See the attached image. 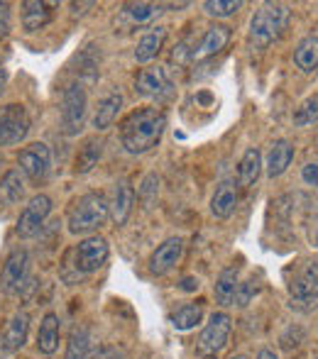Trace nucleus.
Here are the masks:
<instances>
[{"label":"nucleus","instance_id":"nucleus-1","mask_svg":"<svg viewBox=\"0 0 318 359\" xmlns=\"http://www.w3.org/2000/svg\"><path fill=\"white\" fill-rule=\"evenodd\" d=\"M166 128V115L159 108H140L120 125V142L130 154H145L159 144Z\"/></svg>","mask_w":318,"mask_h":359},{"label":"nucleus","instance_id":"nucleus-2","mask_svg":"<svg viewBox=\"0 0 318 359\" xmlns=\"http://www.w3.org/2000/svg\"><path fill=\"white\" fill-rule=\"evenodd\" d=\"M289 25V8L279 3H265L255 10L250 20V42L255 49H267L281 37Z\"/></svg>","mask_w":318,"mask_h":359},{"label":"nucleus","instance_id":"nucleus-3","mask_svg":"<svg viewBox=\"0 0 318 359\" xmlns=\"http://www.w3.org/2000/svg\"><path fill=\"white\" fill-rule=\"evenodd\" d=\"M105 220H108V198L95 191L79 196L69 210V230L74 235H88L98 230Z\"/></svg>","mask_w":318,"mask_h":359},{"label":"nucleus","instance_id":"nucleus-4","mask_svg":"<svg viewBox=\"0 0 318 359\" xmlns=\"http://www.w3.org/2000/svg\"><path fill=\"white\" fill-rule=\"evenodd\" d=\"M291 308L311 311L318 306V262H306L289 279Z\"/></svg>","mask_w":318,"mask_h":359},{"label":"nucleus","instance_id":"nucleus-5","mask_svg":"<svg viewBox=\"0 0 318 359\" xmlns=\"http://www.w3.org/2000/svg\"><path fill=\"white\" fill-rule=\"evenodd\" d=\"M86 110H88V95H86L84 86L72 83L67 86L62 95V130L64 135L74 137L84 130L86 123Z\"/></svg>","mask_w":318,"mask_h":359},{"label":"nucleus","instance_id":"nucleus-6","mask_svg":"<svg viewBox=\"0 0 318 359\" xmlns=\"http://www.w3.org/2000/svg\"><path fill=\"white\" fill-rule=\"evenodd\" d=\"M105 259H108V242H105V237H84L77 245V250H74V269H77L79 276L98 271L105 264Z\"/></svg>","mask_w":318,"mask_h":359},{"label":"nucleus","instance_id":"nucleus-7","mask_svg":"<svg viewBox=\"0 0 318 359\" xmlns=\"http://www.w3.org/2000/svg\"><path fill=\"white\" fill-rule=\"evenodd\" d=\"M230 330H233V323H230V316L225 313H213L208 320V325L204 327V332L199 335V355L201 357H216L225 345H228Z\"/></svg>","mask_w":318,"mask_h":359},{"label":"nucleus","instance_id":"nucleus-8","mask_svg":"<svg viewBox=\"0 0 318 359\" xmlns=\"http://www.w3.org/2000/svg\"><path fill=\"white\" fill-rule=\"evenodd\" d=\"M29 133V115L25 105L10 103L0 110V144L13 147L20 144Z\"/></svg>","mask_w":318,"mask_h":359},{"label":"nucleus","instance_id":"nucleus-9","mask_svg":"<svg viewBox=\"0 0 318 359\" xmlns=\"http://www.w3.org/2000/svg\"><path fill=\"white\" fill-rule=\"evenodd\" d=\"M20 171L27 176L29 181H44L52 169V151L44 142L27 144L18 156Z\"/></svg>","mask_w":318,"mask_h":359},{"label":"nucleus","instance_id":"nucleus-10","mask_svg":"<svg viewBox=\"0 0 318 359\" xmlns=\"http://www.w3.org/2000/svg\"><path fill=\"white\" fill-rule=\"evenodd\" d=\"M49 213H52V198H49V196H44V194L34 196V198L25 205V210L18 217V227H15V230H18V235L20 237L39 235V230L44 227Z\"/></svg>","mask_w":318,"mask_h":359},{"label":"nucleus","instance_id":"nucleus-11","mask_svg":"<svg viewBox=\"0 0 318 359\" xmlns=\"http://www.w3.org/2000/svg\"><path fill=\"white\" fill-rule=\"evenodd\" d=\"M27 276H29L27 250H13L8 259H5L0 286H3L5 293H20L25 288V284H27Z\"/></svg>","mask_w":318,"mask_h":359},{"label":"nucleus","instance_id":"nucleus-12","mask_svg":"<svg viewBox=\"0 0 318 359\" xmlns=\"http://www.w3.org/2000/svg\"><path fill=\"white\" fill-rule=\"evenodd\" d=\"M135 93L143 95V98L164 100L171 95V81L164 69H159V67L143 69L138 81H135Z\"/></svg>","mask_w":318,"mask_h":359},{"label":"nucleus","instance_id":"nucleus-13","mask_svg":"<svg viewBox=\"0 0 318 359\" xmlns=\"http://www.w3.org/2000/svg\"><path fill=\"white\" fill-rule=\"evenodd\" d=\"M181 255H184V240H181V237H169V240H164L157 250L152 252V257H150V271H152L154 276L166 274L171 266H176Z\"/></svg>","mask_w":318,"mask_h":359},{"label":"nucleus","instance_id":"nucleus-14","mask_svg":"<svg viewBox=\"0 0 318 359\" xmlns=\"http://www.w3.org/2000/svg\"><path fill=\"white\" fill-rule=\"evenodd\" d=\"M230 42V27L228 25H211L201 37L199 47L191 49V59H206L220 54Z\"/></svg>","mask_w":318,"mask_h":359},{"label":"nucleus","instance_id":"nucleus-15","mask_svg":"<svg viewBox=\"0 0 318 359\" xmlns=\"http://www.w3.org/2000/svg\"><path fill=\"white\" fill-rule=\"evenodd\" d=\"M235 208H238V184L233 179L220 181L216 186L213 198H211V213L220 217V220H225V217L235 213Z\"/></svg>","mask_w":318,"mask_h":359},{"label":"nucleus","instance_id":"nucleus-16","mask_svg":"<svg viewBox=\"0 0 318 359\" xmlns=\"http://www.w3.org/2000/svg\"><path fill=\"white\" fill-rule=\"evenodd\" d=\"M133 203H135V191L128 181H118L113 186V198L108 203V213L113 217L115 225H125L130 213H133Z\"/></svg>","mask_w":318,"mask_h":359},{"label":"nucleus","instance_id":"nucleus-17","mask_svg":"<svg viewBox=\"0 0 318 359\" xmlns=\"http://www.w3.org/2000/svg\"><path fill=\"white\" fill-rule=\"evenodd\" d=\"M291 159H294V144H291L289 140H277V142L270 147V151H267V164H265L267 176H270V179L281 176L289 169Z\"/></svg>","mask_w":318,"mask_h":359},{"label":"nucleus","instance_id":"nucleus-18","mask_svg":"<svg viewBox=\"0 0 318 359\" xmlns=\"http://www.w3.org/2000/svg\"><path fill=\"white\" fill-rule=\"evenodd\" d=\"M27 332H29V316L27 313H15V316L10 318L8 327H5V335H3L5 352H18L20 347L25 345V340H27Z\"/></svg>","mask_w":318,"mask_h":359},{"label":"nucleus","instance_id":"nucleus-19","mask_svg":"<svg viewBox=\"0 0 318 359\" xmlns=\"http://www.w3.org/2000/svg\"><path fill=\"white\" fill-rule=\"evenodd\" d=\"M59 347V316L57 313H47L39 323L37 332V350L42 355H54Z\"/></svg>","mask_w":318,"mask_h":359},{"label":"nucleus","instance_id":"nucleus-20","mask_svg":"<svg viewBox=\"0 0 318 359\" xmlns=\"http://www.w3.org/2000/svg\"><path fill=\"white\" fill-rule=\"evenodd\" d=\"M120 108H123V93L120 90H110L98 103V110H95V118H93L95 130H108L118 120Z\"/></svg>","mask_w":318,"mask_h":359},{"label":"nucleus","instance_id":"nucleus-21","mask_svg":"<svg viewBox=\"0 0 318 359\" xmlns=\"http://www.w3.org/2000/svg\"><path fill=\"white\" fill-rule=\"evenodd\" d=\"M260 171H262V154L257 147H250L240 159L238 186H242V189H252V186L257 184V179H260Z\"/></svg>","mask_w":318,"mask_h":359},{"label":"nucleus","instance_id":"nucleus-22","mask_svg":"<svg viewBox=\"0 0 318 359\" xmlns=\"http://www.w3.org/2000/svg\"><path fill=\"white\" fill-rule=\"evenodd\" d=\"M238 266H228V269L220 271L218 281L213 286L216 301L220 303L223 308L235 306V293H238Z\"/></svg>","mask_w":318,"mask_h":359},{"label":"nucleus","instance_id":"nucleus-23","mask_svg":"<svg viewBox=\"0 0 318 359\" xmlns=\"http://www.w3.org/2000/svg\"><path fill=\"white\" fill-rule=\"evenodd\" d=\"M164 39H166L164 27H154L152 32L143 34L138 42V49H135V59H138L140 64H150L159 54V49L164 47Z\"/></svg>","mask_w":318,"mask_h":359},{"label":"nucleus","instance_id":"nucleus-24","mask_svg":"<svg viewBox=\"0 0 318 359\" xmlns=\"http://www.w3.org/2000/svg\"><path fill=\"white\" fill-rule=\"evenodd\" d=\"M25 196V174L20 169H10L0 179V203L15 205Z\"/></svg>","mask_w":318,"mask_h":359},{"label":"nucleus","instance_id":"nucleus-25","mask_svg":"<svg viewBox=\"0 0 318 359\" xmlns=\"http://www.w3.org/2000/svg\"><path fill=\"white\" fill-rule=\"evenodd\" d=\"M49 20H52V13H49L47 3H39V0L22 3V27H25V32H37V29H42Z\"/></svg>","mask_w":318,"mask_h":359},{"label":"nucleus","instance_id":"nucleus-26","mask_svg":"<svg viewBox=\"0 0 318 359\" xmlns=\"http://www.w3.org/2000/svg\"><path fill=\"white\" fill-rule=\"evenodd\" d=\"M294 62L304 74H314L318 69V37L309 34L294 49Z\"/></svg>","mask_w":318,"mask_h":359},{"label":"nucleus","instance_id":"nucleus-27","mask_svg":"<svg viewBox=\"0 0 318 359\" xmlns=\"http://www.w3.org/2000/svg\"><path fill=\"white\" fill-rule=\"evenodd\" d=\"M201 318H204V306H201V303H186V306L176 308V311L171 313L169 320H171V325H174V330L186 332L199 325Z\"/></svg>","mask_w":318,"mask_h":359},{"label":"nucleus","instance_id":"nucleus-28","mask_svg":"<svg viewBox=\"0 0 318 359\" xmlns=\"http://www.w3.org/2000/svg\"><path fill=\"white\" fill-rule=\"evenodd\" d=\"M100 151H103V144L98 140H88L79 151V159H77V171L79 174H88L100 159Z\"/></svg>","mask_w":318,"mask_h":359},{"label":"nucleus","instance_id":"nucleus-29","mask_svg":"<svg viewBox=\"0 0 318 359\" xmlns=\"http://www.w3.org/2000/svg\"><path fill=\"white\" fill-rule=\"evenodd\" d=\"M88 357V330L86 327H74L67 342V355L64 359H86Z\"/></svg>","mask_w":318,"mask_h":359},{"label":"nucleus","instance_id":"nucleus-30","mask_svg":"<svg viewBox=\"0 0 318 359\" xmlns=\"http://www.w3.org/2000/svg\"><path fill=\"white\" fill-rule=\"evenodd\" d=\"M314 123H318V93L309 95L294 113L296 128H306V125H314Z\"/></svg>","mask_w":318,"mask_h":359},{"label":"nucleus","instance_id":"nucleus-31","mask_svg":"<svg viewBox=\"0 0 318 359\" xmlns=\"http://www.w3.org/2000/svg\"><path fill=\"white\" fill-rule=\"evenodd\" d=\"M125 13L130 15V20L138 25L143 22H152L154 18L161 13V5H154V3H130L125 5Z\"/></svg>","mask_w":318,"mask_h":359},{"label":"nucleus","instance_id":"nucleus-32","mask_svg":"<svg viewBox=\"0 0 318 359\" xmlns=\"http://www.w3.org/2000/svg\"><path fill=\"white\" fill-rule=\"evenodd\" d=\"M242 8L240 0H206L204 10L211 15V18H228V15L238 13Z\"/></svg>","mask_w":318,"mask_h":359},{"label":"nucleus","instance_id":"nucleus-33","mask_svg":"<svg viewBox=\"0 0 318 359\" xmlns=\"http://www.w3.org/2000/svg\"><path fill=\"white\" fill-rule=\"evenodd\" d=\"M257 293V284L255 281H245V284L238 286V293H235V303H238L240 308H245L247 303L252 301V296Z\"/></svg>","mask_w":318,"mask_h":359},{"label":"nucleus","instance_id":"nucleus-34","mask_svg":"<svg viewBox=\"0 0 318 359\" xmlns=\"http://www.w3.org/2000/svg\"><path fill=\"white\" fill-rule=\"evenodd\" d=\"M10 32V5L0 3V39Z\"/></svg>","mask_w":318,"mask_h":359},{"label":"nucleus","instance_id":"nucleus-35","mask_svg":"<svg viewBox=\"0 0 318 359\" xmlns=\"http://www.w3.org/2000/svg\"><path fill=\"white\" fill-rule=\"evenodd\" d=\"M301 179L309 186H316L318 189V164H306L304 169H301Z\"/></svg>","mask_w":318,"mask_h":359},{"label":"nucleus","instance_id":"nucleus-36","mask_svg":"<svg viewBox=\"0 0 318 359\" xmlns=\"http://www.w3.org/2000/svg\"><path fill=\"white\" fill-rule=\"evenodd\" d=\"M199 279H194V276H186V279H181V291H186V293H191V291H199Z\"/></svg>","mask_w":318,"mask_h":359},{"label":"nucleus","instance_id":"nucleus-37","mask_svg":"<svg viewBox=\"0 0 318 359\" xmlns=\"http://www.w3.org/2000/svg\"><path fill=\"white\" fill-rule=\"evenodd\" d=\"M98 359H125V357H123V352H118V350H103Z\"/></svg>","mask_w":318,"mask_h":359},{"label":"nucleus","instance_id":"nucleus-38","mask_svg":"<svg viewBox=\"0 0 318 359\" xmlns=\"http://www.w3.org/2000/svg\"><path fill=\"white\" fill-rule=\"evenodd\" d=\"M257 359H279V357H277L272 350H260V355H257Z\"/></svg>","mask_w":318,"mask_h":359},{"label":"nucleus","instance_id":"nucleus-39","mask_svg":"<svg viewBox=\"0 0 318 359\" xmlns=\"http://www.w3.org/2000/svg\"><path fill=\"white\" fill-rule=\"evenodd\" d=\"M5 83H8V74L0 69V95H3V90H5Z\"/></svg>","mask_w":318,"mask_h":359},{"label":"nucleus","instance_id":"nucleus-40","mask_svg":"<svg viewBox=\"0 0 318 359\" xmlns=\"http://www.w3.org/2000/svg\"><path fill=\"white\" fill-rule=\"evenodd\" d=\"M228 359H247L245 355H233V357H228Z\"/></svg>","mask_w":318,"mask_h":359}]
</instances>
